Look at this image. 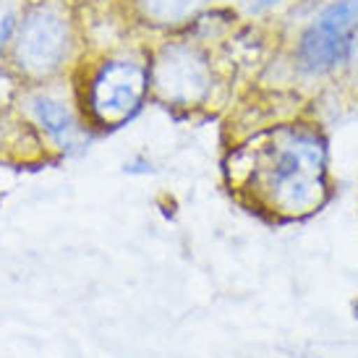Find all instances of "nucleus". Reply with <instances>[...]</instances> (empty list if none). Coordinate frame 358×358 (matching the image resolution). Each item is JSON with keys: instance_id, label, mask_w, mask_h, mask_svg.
I'll list each match as a JSON object with an SVG mask.
<instances>
[{"instance_id": "1", "label": "nucleus", "mask_w": 358, "mask_h": 358, "mask_svg": "<svg viewBox=\"0 0 358 358\" xmlns=\"http://www.w3.org/2000/svg\"><path fill=\"white\" fill-rule=\"evenodd\" d=\"M327 152L314 131L282 126L267 131L233 157V176L254 204L275 217L293 220L322 207Z\"/></svg>"}, {"instance_id": "2", "label": "nucleus", "mask_w": 358, "mask_h": 358, "mask_svg": "<svg viewBox=\"0 0 358 358\" xmlns=\"http://www.w3.org/2000/svg\"><path fill=\"white\" fill-rule=\"evenodd\" d=\"M13 63L27 79H48L66 63L71 24L55 3H34L13 31Z\"/></svg>"}, {"instance_id": "3", "label": "nucleus", "mask_w": 358, "mask_h": 358, "mask_svg": "<svg viewBox=\"0 0 358 358\" xmlns=\"http://www.w3.org/2000/svg\"><path fill=\"white\" fill-rule=\"evenodd\" d=\"M150 84L162 102L189 108V105H199L209 94L212 71L201 50L183 42H170L157 52V58L152 63Z\"/></svg>"}, {"instance_id": "4", "label": "nucleus", "mask_w": 358, "mask_h": 358, "mask_svg": "<svg viewBox=\"0 0 358 358\" xmlns=\"http://www.w3.org/2000/svg\"><path fill=\"white\" fill-rule=\"evenodd\" d=\"M150 73L134 60H108L90 84V110L102 126L129 120L144 102Z\"/></svg>"}, {"instance_id": "5", "label": "nucleus", "mask_w": 358, "mask_h": 358, "mask_svg": "<svg viewBox=\"0 0 358 358\" xmlns=\"http://www.w3.org/2000/svg\"><path fill=\"white\" fill-rule=\"evenodd\" d=\"M358 27V0H335L319 13L299 45L301 66L322 73L348 58Z\"/></svg>"}, {"instance_id": "6", "label": "nucleus", "mask_w": 358, "mask_h": 358, "mask_svg": "<svg viewBox=\"0 0 358 358\" xmlns=\"http://www.w3.org/2000/svg\"><path fill=\"white\" fill-rule=\"evenodd\" d=\"M27 108H29L31 118L37 120V126H40L58 147L73 150V147L79 144V139H81L79 123L73 120L71 110L66 108L63 102H58L55 97H50V94L37 92V94H29V97H27Z\"/></svg>"}, {"instance_id": "7", "label": "nucleus", "mask_w": 358, "mask_h": 358, "mask_svg": "<svg viewBox=\"0 0 358 358\" xmlns=\"http://www.w3.org/2000/svg\"><path fill=\"white\" fill-rule=\"evenodd\" d=\"M204 0H136L141 19L155 27H178L194 19L201 10Z\"/></svg>"}, {"instance_id": "8", "label": "nucleus", "mask_w": 358, "mask_h": 358, "mask_svg": "<svg viewBox=\"0 0 358 358\" xmlns=\"http://www.w3.org/2000/svg\"><path fill=\"white\" fill-rule=\"evenodd\" d=\"M280 0H251L249 6H251V10H267V8H272V6H278Z\"/></svg>"}, {"instance_id": "9", "label": "nucleus", "mask_w": 358, "mask_h": 358, "mask_svg": "<svg viewBox=\"0 0 358 358\" xmlns=\"http://www.w3.org/2000/svg\"><path fill=\"white\" fill-rule=\"evenodd\" d=\"M356 317H358V303H356Z\"/></svg>"}]
</instances>
